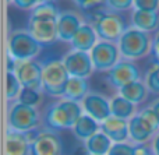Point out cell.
<instances>
[{
    "label": "cell",
    "mask_w": 159,
    "mask_h": 155,
    "mask_svg": "<svg viewBox=\"0 0 159 155\" xmlns=\"http://www.w3.org/2000/svg\"><path fill=\"white\" fill-rule=\"evenodd\" d=\"M82 113H84V109L81 103L59 98L49 103L45 109L43 116H42L43 127L55 130L57 133L61 130L73 129Z\"/></svg>",
    "instance_id": "cell-1"
},
{
    "label": "cell",
    "mask_w": 159,
    "mask_h": 155,
    "mask_svg": "<svg viewBox=\"0 0 159 155\" xmlns=\"http://www.w3.org/2000/svg\"><path fill=\"white\" fill-rule=\"evenodd\" d=\"M42 91L45 95L52 98H63L64 89L70 80V74L67 71L61 59H46L42 60Z\"/></svg>",
    "instance_id": "cell-2"
},
{
    "label": "cell",
    "mask_w": 159,
    "mask_h": 155,
    "mask_svg": "<svg viewBox=\"0 0 159 155\" xmlns=\"http://www.w3.org/2000/svg\"><path fill=\"white\" fill-rule=\"evenodd\" d=\"M117 46L120 50L121 59L134 62L151 53L152 38L149 34L144 31H140L134 27H129L126 32L121 35L120 41L117 42Z\"/></svg>",
    "instance_id": "cell-3"
},
{
    "label": "cell",
    "mask_w": 159,
    "mask_h": 155,
    "mask_svg": "<svg viewBox=\"0 0 159 155\" xmlns=\"http://www.w3.org/2000/svg\"><path fill=\"white\" fill-rule=\"evenodd\" d=\"M42 49L28 30H14L8 36V57L14 62L35 60Z\"/></svg>",
    "instance_id": "cell-4"
},
{
    "label": "cell",
    "mask_w": 159,
    "mask_h": 155,
    "mask_svg": "<svg viewBox=\"0 0 159 155\" xmlns=\"http://www.w3.org/2000/svg\"><path fill=\"white\" fill-rule=\"evenodd\" d=\"M41 122L42 117L38 108L27 106L18 101L13 102L8 108L7 125L11 130L21 131V133H31L39 127Z\"/></svg>",
    "instance_id": "cell-5"
},
{
    "label": "cell",
    "mask_w": 159,
    "mask_h": 155,
    "mask_svg": "<svg viewBox=\"0 0 159 155\" xmlns=\"http://www.w3.org/2000/svg\"><path fill=\"white\" fill-rule=\"evenodd\" d=\"M63 140L57 131L46 127L32 131L31 155H63Z\"/></svg>",
    "instance_id": "cell-6"
},
{
    "label": "cell",
    "mask_w": 159,
    "mask_h": 155,
    "mask_svg": "<svg viewBox=\"0 0 159 155\" xmlns=\"http://www.w3.org/2000/svg\"><path fill=\"white\" fill-rule=\"evenodd\" d=\"M92 27L95 28L99 41L113 42V43H117L120 41L121 35L129 28L124 22L123 17L119 13H113V11H107Z\"/></svg>",
    "instance_id": "cell-7"
},
{
    "label": "cell",
    "mask_w": 159,
    "mask_h": 155,
    "mask_svg": "<svg viewBox=\"0 0 159 155\" xmlns=\"http://www.w3.org/2000/svg\"><path fill=\"white\" fill-rule=\"evenodd\" d=\"M89 55L93 64V70H96V71L107 73L121 60L117 43L106 41H99L89 52Z\"/></svg>",
    "instance_id": "cell-8"
},
{
    "label": "cell",
    "mask_w": 159,
    "mask_h": 155,
    "mask_svg": "<svg viewBox=\"0 0 159 155\" xmlns=\"http://www.w3.org/2000/svg\"><path fill=\"white\" fill-rule=\"evenodd\" d=\"M141 77H143L141 70L134 62L121 59L112 70H109L106 73L105 80L110 87H113V88H116L119 91L121 87L127 85V84L140 81Z\"/></svg>",
    "instance_id": "cell-9"
},
{
    "label": "cell",
    "mask_w": 159,
    "mask_h": 155,
    "mask_svg": "<svg viewBox=\"0 0 159 155\" xmlns=\"http://www.w3.org/2000/svg\"><path fill=\"white\" fill-rule=\"evenodd\" d=\"M14 73L20 80L22 88H32L42 91V62L38 60H22L16 62Z\"/></svg>",
    "instance_id": "cell-10"
},
{
    "label": "cell",
    "mask_w": 159,
    "mask_h": 155,
    "mask_svg": "<svg viewBox=\"0 0 159 155\" xmlns=\"http://www.w3.org/2000/svg\"><path fill=\"white\" fill-rule=\"evenodd\" d=\"M27 30L42 48L53 46V45L59 41L57 21L32 18V17H30Z\"/></svg>",
    "instance_id": "cell-11"
},
{
    "label": "cell",
    "mask_w": 159,
    "mask_h": 155,
    "mask_svg": "<svg viewBox=\"0 0 159 155\" xmlns=\"http://www.w3.org/2000/svg\"><path fill=\"white\" fill-rule=\"evenodd\" d=\"M70 77L88 78L93 71V64L91 60V55L88 52L71 49L61 57Z\"/></svg>",
    "instance_id": "cell-12"
},
{
    "label": "cell",
    "mask_w": 159,
    "mask_h": 155,
    "mask_svg": "<svg viewBox=\"0 0 159 155\" xmlns=\"http://www.w3.org/2000/svg\"><path fill=\"white\" fill-rule=\"evenodd\" d=\"M81 106L84 109V113H87L88 116L95 119L99 125L102 122H105L109 116H112L110 99L107 97H105L103 94H101V92L91 91L81 102Z\"/></svg>",
    "instance_id": "cell-13"
},
{
    "label": "cell",
    "mask_w": 159,
    "mask_h": 155,
    "mask_svg": "<svg viewBox=\"0 0 159 155\" xmlns=\"http://www.w3.org/2000/svg\"><path fill=\"white\" fill-rule=\"evenodd\" d=\"M82 22L81 16L74 11H61L57 18V35L59 41L61 42H71L75 36L77 31L81 28Z\"/></svg>",
    "instance_id": "cell-14"
},
{
    "label": "cell",
    "mask_w": 159,
    "mask_h": 155,
    "mask_svg": "<svg viewBox=\"0 0 159 155\" xmlns=\"http://www.w3.org/2000/svg\"><path fill=\"white\" fill-rule=\"evenodd\" d=\"M32 131L21 133L8 129L6 134V155H31Z\"/></svg>",
    "instance_id": "cell-15"
},
{
    "label": "cell",
    "mask_w": 159,
    "mask_h": 155,
    "mask_svg": "<svg viewBox=\"0 0 159 155\" xmlns=\"http://www.w3.org/2000/svg\"><path fill=\"white\" fill-rule=\"evenodd\" d=\"M101 130L113 143L129 141V120L116 116H109L105 122L101 123Z\"/></svg>",
    "instance_id": "cell-16"
},
{
    "label": "cell",
    "mask_w": 159,
    "mask_h": 155,
    "mask_svg": "<svg viewBox=\"0 0 159 155\" xmlns=\"http://www.w3.org/2000/svg\"><path fill=\"white\" fill-rule=\"evenodd\" d=\"M98 42L99 38L96 35L95 28L91 24H88V22H84L81 25V28L77 31L73 41L70 42V45H71V49L74 50H81V52L89 53Z\"/></svg>",
    "instance_id": "cell-17"
},
{
    "label": "cell",
    "mask_w": 159,
    "mask_h": 155,
    "mask_svg": "<svg viewBox=\"0 0 159 155\" xmlns=\"http://www.w3.org/2000/svg\"><path fill=\"white\" fill-rule=\"evenodd\" d=\"M131 27L149 34L159 30V13L158 11L134 10L131 14Z\"/></svg>",
    "instance_id": "cell-18"
},
{
    "label": "cell",
    "mask_w": 159,
    "mask_h": 155,
    "mask_svg": "<svg viewBox=\"0 0 159 155\" xmlns=\"http://www.w3.org/2000/svg\"><path fill=\"white\" fill-rule=\"evenodd\" d=\"M154 139V134L151 133L148 127L143 123L138 115H135L133 119L129 120V141L135 145L151 143Z\"/></svg>",
    "instance_id": "cell-19"
},
{
    "label": "cell",
    "mask_w": 159,
    "mask_h": 155,
    "mask_svg": "<svg viewBox=\"0 0 159 155\" xmlns=\"http://www.w3.org/2000/svg\"><path fill=\"white\" fill-rule=\"evenodd\" d=\"M89 83L87 78H80V77H70L69 83L64 89V99L73 101V102L81 103L84 98L89 94Z\"/></svg>",
    "instance_id": "cell-20"
},
{
    "label": "cell",
    "mask_w": 159,
    "mask_h": 155,
    "mask_svg": "<svg viewBox=\"0 0 159 155\" xmlns=\"http://www.w3.org/2000/svg\"><path fill=\"white\" fill-rule=\"evenodd\" d=\"M71 130H73V134L75 136V139L85 143L89 137H92L93 134L101 130V125L95 119L88 116L87 113H82Z\"/></svg>",
    "instance_id": "cell-21"
},
{
    "label": "cell",
    "mask_w": 159,
    "mask_h": 155,
    "mask_svg": "<svg viewBox=\"0 0 159 155\" xmlns=\"http://www.w3.org/2000/svg\"><path fill=\"white\" fill-rule=\"evenodd\" d=\"M110 112H112V116L130 120L138 113V109L137 105H134L129 99L123 98L120 94H116L110 99Z\"/></svg>",
    "instance_id": "cell-22"
},
{
    "label": "cell",
    "mask_w": 159,
    "mask_h": 155,
    "mask_svg": "<svg viewBox=\"0 0 159 155\" xmlns=\"http://www.w3.org/2000/svg\"><path fill=\"white\" fill-rule=\"evenodd\" d=\"M115 143L106 136L102 130L95 133L92 137L84 143V147L87 150V154L91 155H107L112 150Z\"/></svg>",
    "instance_id": "cell-23"
},
{
    "label": "cell",
    "mask_w": 159,
    "mask_h": 155,
    "mask_svg": "<svg viewBox=\"0 0 159 155\" xmlns=\"http://www.w3.org/2000/svg\"><path fill=\"white\" fill-rule=\"evenodd\" d=\"M148 88H147L145 83L143 80L130 83L119 89V94L123 98L129 99L130 102H133L134 105H140L141 102H144L148 97Z\"/></svg>",
    "instance_id": "cell-24"
},
{
    "label": "cell",
    "mask_w": 159,
    "mask_h": 155,
    "mask_svg": "<svg viewBox=\"0 0 159 155\" xmlns=\"http://www.w3.org/2000/svg\"><path fill=\"white\" fill-rule=\"evenodd\" d=\"M60 11H59L57 6L55 3H45V4H38L31 10V16L32 18H41V20H52V21H57Z\"/></svg>",
    "instance_id": "cell-25"
},
{
    "label": "cell",
    "mask_w": 159,
    "mask_h": 155,
    "mask_svg": "<svg viewBox=\"0 0 159 155\" xmlns=\"http://www.w3.org/2000/svg\"><path fill=\"white\" fill-rule=\"evenodd\" d=\"M6 81H7V87H6V97H7L8 101L16 102V101L18 99L21 91H22L21 83H20V80L17 78L16 73L11 71V70H7V77H6Z\"/></svg>",
    "instance_id": "cell-26"
},
{
    "label": "cell",
    "mask_w": 159,
    "mask_h": 155,
    "mask_svg": "<svg viewBox=\"0 0 159 155\" xmlns=\"http://www.w3.org/2000/svg\"><path fill=\"white\" fill-rule=\"evenodd\" d=\"M137 115L140 116V119L143 120L144 125L151 130V133L155 136L159 131V120H158V116H157V113H155V111L151 108V105L141 108Z\"/></svg>",
    "instance_id": "cell-27"
},
{
    "label": "cell",
    "mask_w": 159,
    "mask_h": 155,
    "mask_svg": "<svg viewBox=\"0 0 159 155\" xmlns=\"http://www.w3.org/2000/svg\"><path fill=\"white\" fill-rule=\"evenodd\" d=\"M42 97H43V91L32 88H22L21 94L18 97V102L24 103L27 106H32V108H38L42 103Z\"/></svg>",
    "instance_id": "cell-28"
},
{
    "label": "cell",
    "mask_w": 159,
    "mask_h": 155,
    "mask_svg": "<svg viewBox=\"0 0 159 155\" xmlns=\"http://www.w3.org/2000/svg\"><path fill=\"white\" fill-rule=\"evenodd\" d=\"M144 83L151 94L159 95V63H152V66L147 70Z\"/></svg>",
    "instance_id": "cell-29"
},
{
    "label": "cell",
    "mask_w": 159,
    "mask_h": 155,
    "mask_svg": "<svg viewBox=\"0 0 159 155\" xmlns=\"http://www.w3.org/2000/svg\"><path fill=\"white\" fill-rule=\"evenodd\" d=\"M134 153H135V144L126 141V143H115L107 155H134Z\"/></svg>",
    "instance_id": "cell-30"
},
{
    "label": "cell",
    "mask_w": 159,
    "mask_h": 155,
    "mask_svg": "<svg viewBox=\"0 0 159 155\" xmlns=\"http://www.w3.org/2000/svg\"><path fill=\"white\" fill-rule=\"evenodd\" d=\"M109 11L119 13V11H126L129 8L134 7V0H105Z\"/></svg>",
    "instance_id": "cell-31"
},
{
    "label": "cell",
    "mask_w": 159,
    "mask_h": 155,
    "mask_svg": "<svg viewBox=\"0 0 159 155\" xmlns=\"http://www.w3.org/2000/svg\"><path fill=\"white\" fill-rule=\"evenodd\" d=\"M134 10L158 11L159 0H134Z\"/></svg>",
    "instance_id": "cell-32"
},
{
    "label": "cell",
    "mask_w": 159,
    "mask_h": 155,
    "mask_svg": "<svg viewBox=\"0 0 159 155\" xmlns=\"http://www.w3.org/2000/svg\"><path fill=\"white\" fill-rule=\"evenodd\" d=\"M151 55H152V63H159V30L157 31L154 38H152Z\"/></svg>",
    "instance_id": "cell-33"
},
{
    "label": "cell",
    "mask_w": 159,
    "mask_h": 155,
    "mask_svg": "<svg viewBox=\"0 0 159 155\" xmlns=\"http://www.w3.org/2000/svg\"><path fill=\"white\" fill-rule=\"evenodd\" d=\"M11 3L21 10H34V7L36 6L35 0H11Z\"/></svg>",
    "instance_id": "cell-34"
},
{
    "label": "cell",
    "mask_w": 159,
    "mask_h": 155,
    "mask_svg": "<svg viewBox=\"0 0 159 155\" xmlns=\"http://www.w3.org/2000/svg\"><path fill=\"white\" fill-rule=\"evenodd\" d=\"M134 155H155L154 150H152L151 144H141V145H135V153Z\"/></svg>",
    "instance_id": "cell-35"
},
{
    "label": "cell",
    "mask_w": 159,
    "mask_h": 155,
    "mask_svg": "<svg viewBox=\"0 0 159 155\" xmlns=\"http://www.w3.org/2000/svg\"><path fill=\"white\" fill-rule=\"evenodd\" d=\"M151 147L154 150L155 155H159V131L154 136V139L151 140Z\"/></svg>",
    "instance_id": "cell-36"
},
{
    "label": "cell",
    "mask_w": 159,
    "mask_h": 155,
    "mask_svg": "<svg viewBox=\"0 0 159 155\" xmlns=\"http://www.w3.org/2000/svg\"><path fill=\"white\" fill-rule=\"evenodd\" d=\"M74 2V4L77 6V7L81 10V8H84V7H87V6H89L91 3H93V2H96V0H73Z\"/></svg>",
    "instance_id": "cell-37"
},
{
    "label": "cell",
    "mask_w": 159,
    "mask_h": 155,
    "mask_svg": "<svg viewBox=\"0 0 159 155\" xmlns=\"http://www.w3.org/2000/svg\"><path fill=\"white\" fill-rule=\"evenodd\" d=\"M151 108L155 111V113H157V116H158V120H159V98H157V99H154L151 103Z\"/></svg>",
    "instance_id": "cell-38"
},
{
    "label": "cell",
    "mask_w": 159,
    "mask_h": 155,
    "mask_svg": "<svg viewBox=\"0 0 159 155\" xmlns=\"http://www.w3.org/2000/svg\"><path fill=\"white\" fill-rule=\"evenodd\" d=\"M36 2V6L38 4H45V3H53L55 0H35Z\"/></svg>",
    "instance_id": "cell-39"
},
{
    "label": "cell",
    "mask_w": 159,
    "mask_h": 155,
    "mask_svg": "<svg viewBox=\"0 0 159 155\" xmlns=\"http://www.w3.org/2000/svg\"><path fill=\"white\" fill-rule=\"evenodd\" d=\"M7 2H8V3H11V0H7Z\"/></svg>",
    "instance_id": "cell-40"
},
{
    "label": "cell",
    "mask_w": 159,
    "mask_h": 155,
    "mask_svg": "<svg viewBox=\"0 0 159 155\" xmlns=\"http://www.w3.org/2000/svg\"><path fill=\"white\" fill-rule=\"evenodd\" d=\"M85 155H91V154H85Z\"/></svg>",
    "instance_id": "cell-41"
}]
</instances>
